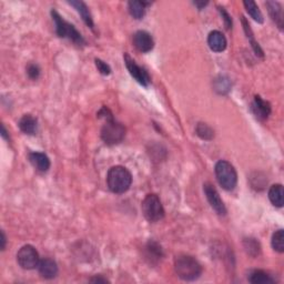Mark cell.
Returning a JSON list of instances; mask_svg holds the SVG:
<instances>
[{
	"mask_svg": "<svg viewBox=\"0 0 284 284\" xmlns=\"http://www.w3.org/2000/svg\"><path fill=\"white\" fill-rule=\"evenodd\" d=\"M265 6L268 8L269 15L272 20L277 24L280 29H283V9L282 6L277 1H266Z\"/></svg>",
	"mask_w": 284,
	"mask_h": 284,
	"instance_id": "9a60e30c",
	"label": "cell"
},
{
	"mask_svg": "<svg viewBox=\"0 0 284 284\" xmlns=\"http://www.w3.org/2000/svg\"><path fill=\"white\" fill-rule=\"evenodd\" d=\"M141 210L149 222H158L164 218V209L160 198L156 194H147L141 203Z\"/></svg>",
	"mask_w": 284,
	"mask_h": 284,
	"instance_id": "5b68a950",
	"label": "cell"
},
{
	"mask_svg": "<svg viewBox=\"0 0 284 284\" xmlns=\"http://www.w3.org/2000/svg\"><path fill=\"white\" fill-rule=\"evenodd\" d=\"M243 5L245 7V10H247L248 14L251 16V18H253V20H256L257 23L258 24H262L263 23V15H262L261 10L258 9V5L254 1H243Z\"/></svg>",
	"mask_w": 284,
	"mask_h": 284,
	"instance_id": "44dd1931",
	"label": "cell"
},
{
	"mask_svg": "<svg viewBox=\"0 0 284 284\" xmlns=\"http://www.w3.org/2000/svg\"><path fill=\"white\" fill-rule=\"evenodd\" d=\"M243 245H244L245 251H247L248 254H250V256H252V257H257L261 252L260 243H258L256 239H251V238L245 239L243 241Z\"/></svg>",
	"mask_w": 284,
	"mask_h": 284,
	"instance_id": "484cf974",
	"label": "cell"
},
{
	"mask_svg": "<svg viewBox=\"0 0 284 284\" xmlns=\"http://www.w3.org/2000/svg\"><path fill=\"white\" fill-rule=\"evenodd\" d=\"M149 5V2L145 1H129L128 9L130 15L132 16L134 19H142L146 15V8Z\"/></svg>",
	"mask_w": 284,
	"mask_h": 284,
	"instance_id": "ffe728a7",
	"label": "cell"
},
{
	"mask_svg": "<svg viewBox=\"0 0 284 284\" xmlns=\"http://www.w3.org/2000/svg\"><path fill=\"white\" fill-rule=\"evenodd\" d=\"M218 9L220 11V14H221L222 18L224 20V25H226V28L227 29H230L232 28V19H231V16L228 14V11L224 9L223 7H218Z\"/></svg>",
	"mask_w": 284,
	"mask_h": 284,
	"instance_id": "f546056e",
	"label": "cell"
},
{
	"mask_svg": "<svg viewBox=\"0 0 284 284\" xmlns=\"http://www.w3.org/2000/svg\"><path fill=\"white\" fill-rule=\"evenodd\" d=\"M68 3H69L70 6H73L75 9L79 12V15L81 16L82 20L84 21V24H86L88 27L93 28L92 16L86 3H84L83 1H69Z\"/></svg>",
	"mask_w": 284,
	"mask_h": 284,
	"instance_id": "e0dca14e",
	"label": "cell"
},
{
	"mask_svg": "<svg viewBox=\"0 0 284 284\" xmlns=\"http://www.w3.org/2000/svg\"><path fill=\"white\" fill-rule=\"evenodd\" d=\"M18 126L24 133L35 134L38 128L37 118L31 116V114H25V116L19 120Z\"/></svg>",
	"mask_w": 284,
	"mask_h": 284,
	"instance_id": "2e32d148",
	"label": "cell"
},
{
	"mask_svg": "<svg viewBox=\"0 0 284 284\" xmlns=\"http://www.w3.org/2000/svg\"><path fill=\"white\" fill-rule=\"evenodd\" d=\"M6 243H7V240H6V235H5V232L1 231V250L3 251L6 248Z\"/></svg>",
	"mask_w": 284,
	"mask_h": 284,
	"instance_id": "d6a6232c",
	"label": "cell"
},
{
	"mask_svg": "<svg viewBox=\"0 0 284 284\" xmlns=\"http://www.w3.org/2000/svg\"><path fill=\"white\" fill-rule=\"evenodd\" d=\"M27 74H28V77L32 79V80H36L39 78V75H40V69L39 67L35 63H30V65H28L27 67Z\"/></svg>",
	"mask_w": 284,
	"mask_h": 284,
	"instance_id": "f1b7e54d",
	"label": "cell"
},
{
	"mask_svg": "<svg viewBox=\"0 0 284 284\" xmlns=\"http://www.w3.org/2000/svg\"><path fill=\"white\" fill-rule=\"evenodd\" d=\"M193 3L199 8V9L201 10V9H203V8H205L209 2H207V1H194Z\"/></svg>",
	"mask_w": 284,
	"mask_h": 284,
	"instance_id": "1f68e13d",
	"label": "cell"
},
{
	"mask_svg": "<svg viewBox=\"0 0 284 284\" xmlns=\"http://www.w3.org/2000/svg\"><path fill=\"white\" fill-rule=\"evenodd\" d=\"M196 132L202 140H207V141H210V140L214 138L213 129H212L210 126H207V124H203V122H199V124L197 125Z\"/></svg>",
	"mask_w": 284,
	"mask_h": 284,
	"instance_id": "cb8c5ba5",
	"label": "cell"
},
{
	"mask_svg": "<svg viewBox=\"0 0 284 284\" xmlns=\"http://www.w3.org/2000/svg\"><path fill=\"white\" fill-rule=\"evenodd\" d=\"M52 16L54 25H56V32L59 37L68 38L69 40L75 42L76 45H86V41H84L81 33L76 29L74 25L67 23L56 10H52Z\"/></svg>",
	"mask_w": 284,
	"mask_h": 284,
	"instance_id": "277c9868",
	"label": "cell"
},
{
	"mask_svg": "<svg viewBox=\"0 0 284 284\" xmlns=\"http://www.w3.org/2000/svg\"><path fill=\"white\" fill-rule=\"evenodd\" d=\"M104 126L101 129V139L109 146L117 145L121 142L126 135V128L119 122L114 121L113 117L110 116L105 119Z\"/></svg>",
	"mask_w": 284,
	"mask_h": 284,
	"instance_id": "8992f818",
	"label": "cell"
},
{
	"mask_svg": "<svg viewBox=\"0 0 284 284\" xmlns=\"http://www.w3.org/2000/svg\"><path fill=\"white\" fill-rule=\"evenodd\" d=\"M124 59H125L127 69H128L129 74L132 76V78H134L135 81L141 84V86L143 87L149 86L151 82V78L145 68L137 65V62H135L128 53H125Z\"/></svg>",
	"mask_w": 284,
	"mask_h": 284,
	"instance_id": "ba28073f",
	"label": "cell"
},
{
	"mask_svg": "<svg viewBox=\"0 0 284 284\" xmlns=\"http://www.w3.org/2000/svg\"><path fill=\"white\" fill-rule=\"evenodd\" d=\"M1 135L3 139H8V134H7V130L5 128V126L1 125Z\"/></svg>",
	"mask_w": 284,
	"mask_h": 284,
	"instance_id": "836d02e7",
	"label": "cell"
},
{
	"mask_svg": "<svg viewBox=\"0 0 284 284\" xmlns=\"http://www.w3.org/2000/svg\"><path fill=\"white\" fill-rule=\"evenodd\" d=\"M147 250V257L150 258L151 261H159L161 258L163 257L162 248L160 245L155 242V241H150L146 247Z\"/></svg>",
	"mask_w": 284,
	"mask_h": 284,
	"instance_id": "7402d4cb",
	"label": "cell"
},
{
	"mask_svg": "<svg viewBox=\"0 0 284 284\" xmlns=\"http://www.w3.org/2000/svg\"><path fill=\"white\" fill-rule=\"evenodd\" d=\"M89 281H90V282H96V283H97V282H98V283H99V282H101V283H107V282H109L107 279H103V278H98V277H96V278H92V279L89 280Z\"/></svg>",
	"mask_w": 284,
	"mask_h": 284,
	"instance_id": "4dcf8cb0",
	"label": "cell"
},
{
	"mask_svg": "<svg viewBox=\"0 0 284 284\" xmlns=\"http://www.w3.org/2000/svg\"><path fill=\"white\" fill-rule=\"evenodd\" d=\"M269 199L271 203L277 207H282L284 202V192L282 184H273L269 190Z\"/></svg>",
	"mask_w": 284,
	"mask_h": 284,
	"instance_id": "ac0fdd59",
	"label": "cell"
},
{
	"mask_svg": "<svg viewBox=\"0 0 284 284\" xmlns=\"http://www.w3.org/2000/svg\"><path fill=\"white\" fill-rule=\"evenodd\" d=\"M242 24H243V28H244V31L245 33H247V37L250 39V41H251V46H252V48L254 50V52H256L258 56H260V57H263V52H262V49H261V47L258 46V42L254 40V37H253V32L251 30V28H250V25L249 23L247 21V19L244 18V17H242Z\"/></svg>",
	"mask_w": 284,
	"mask_h": 284,
	"instance_id": "603a6c76",
	"label": "cell"
},
{
	"mask_svg": "<svg viewBox=\"0 0 284 284\" xmlns=\"http://www.w3.org/2000/svg\"><path fill=\"white\" fill-rule=\"evenodd\" d=\"M249 282L252 284H273L275 280L264 271L256 270L249 275Z\"/></svg>",
	"mask_w": 284,
	"mask_h": 284,
	"instance_id": "d6986e66",
	"label": "cell"
},
{
	"mask_svg": "<svg viewBox=\"0 0 284 284\" xmlns=\"http://www.w3.org/2000/svg\"><path fill=\"white\" fill-rule=\"evenodd\" d=\"M17 262L25 270H33L40 262L39 254L32 245H24L17 253Z\"/></svg>",
	"mask_w": 284,
	"mask_h": 284,
	"instance_id": "52a82bcc",
	"label": "cell"
},
{
	"mask_svg": "<svg viewBox=\"0 0 284 284\" xmlns=\"http://www.w3.org/2000/svg\"><path fill=\"white\" fill-rule=\"evenodd\" d=\"M215 177L219 184L227 191H231L238 183V175L233 165L226 160H220L214 167Z\"/></svg>",
	"mask_w": 284,
	"mask_h": 284,
	"instance_id": "3957f363",
	"label": "cell"
},
{
	"mask_svg": "<svg viewBox=\"0 0 284 284\" xmlns=\"http://www.w3.org/2000/svg\"><path fill=\"white\" fill-rule=\"evenodd\" d=\"M271 243H272V248L275 251L279 253L284 252V231L282 229L275 231L272 235V240H271Z\"/></svg>",
	"mask_w": 284,
	"mask_h": 284,
	"instance_id": "d4e9b609",
	"label": "cell"
},
{
	"mask_svg": "<svg viewBox=\"0 0 284 284\" xmlns=\"http://www.w3.org/2000/svg\"><path fill=\"white\" fill-rule=\"evenodd\" d=\"M29 161L40 172L48 171L50 168V160L48 155L42 154V152H31L29 155Z\"/></svg>",
	"mask_w": 284,
	"mask_h": 284,
	"instance_id": "5bb4252c",
	"label": "cell"
},
{
	"mask_svg": "<svg viewBox=\"0 0 284 284\" xmlns=\"http://www.w3.org/2000/svg\"><path fill=\"white\" fill-rule=\"evenodd\" d=\"M107 183L110 191L121 194L128 191L132 183V176L128 169L122 165H116L108 171Z\"/></svg>",
	"mask_w": 284,
	"mask_h": 284,
	"instance_id": "6da1fadb",
	"label": "cell"
},
{
	"mask_svg": "<svg viewBox=\"0 0 284 284\" xmlns=\"http://www.w3.org/2000/svg\"><path fill=\"white\" fill-rule=\"evenodd\" d=\"M175 270L178 277L183 281H194L200 278L202 273L200 263L193 257L185 256V254L176 258Z\"/></svg>",
	"mask_w": 284,
	"mask_h": 284,
	"instance_id": "7a4b0ae2",
	"label": "cell"
},
{
	"mask_svg": "<svg viewBox=\"0 0 284 284\" xmlns=\"http://www.w3.org/2000/svg\"><path fill=\"white\" fill-rule=\"evenodd\" d=\"M95 63H96V67L97 69H98L99 73L103 76H108L111 74V68L109 67V65H107L104 61L101 60V59H95Z\"/></svg>",
	"mask_w": 284,
	"mask_h": 284,
	"instance_id": "83f0119b",
	"label": "cell"
},
{
	"mask_svg": "<svg viewBox=\"0 0 284 284\" xmlns=\"http://www.w3.org/2000/svg\"><path fill=\"white\" fill-rule=\"evenodd\" d=\"M38 271H39L40 275L44 279L52 280L57 277L58 265L52 258H46L40 260L39 264H38Z\"/></svg>",
	"mask_w": 284,
	"mask_h": 284,
	"instance_id": "4fadbf2b",
	"label": "cell"
},
{
	"mask_svg": "<svg viewBox=\"0 0 284 284\" xmlns=\"http://www.w3.org/2000/svg\"><path fill=\"white\" fill-rule=\"evenodd\" d=\"M203 191H205L207 202H209L210 206L213 207V210L217 212L219 215H226L227 207L224 206V203L221 197H220L219 192L217 191V189L210 183H206L203 185Z\"/></svg>",
	"mask_w": 284,
	"mask_h": 284,
	"instance_id": "9c48e42d",
	"label": "cell"
},
{
	"mask_svg": "<svg viewBox=\"0 0 284 284\" xmlns=\"http://www.w3.org/2000/svg\"><path fill=\"white\" fill-rule=\"evenodd\" d=\"M251 110L258 120H265L270 116L272 108H271V104L268 101L262 99L260 96H256L251 104Z\"/></svg>",
	"mask_w": 284,
	"mask_h": 284,
	"instance_id": "8fae6325",
	"label": "cell"
},
{
	"mask_svg": "<svg viewBox=\"0 0 284 284\" xmlns=\"http://www.w3.org/2000/svg\"><path fill=\"white\" fill-rule=\"evenodd\" d=\"M207 45H209L212 52H222L227 48L228 41L226 36H224L221 31L213 30L207 36Z\"/></svg>",
	"mask_w": 284,
	"mask_h": 284,
	"instance_id": "7c38bea8",
	"label": "cell"
},
{
	"mask_svg": "<svg viewBox=\"0 0 284 284\" xmlns=\"http://www.w3.org/2000/svg\"><path fill=\"white\" fill-rule=\"evenodd\" d=\"M133 45L140 52H149L154 49L155 41L149 32L145 30H139L133 36Z\"/></svg>",
	"mask_w": 284,
	"mask_h": 284,
	"instance_id": "30bf717a",
	"label": "cell"
},
{
	"mask_svg": "<svg viewBox=\"0 0 284 284\" xmlns=\"http://www.w3.org/2000/svg\"><path fill=\"white\" fill-rule=\"evenodd\" d=\"M214 88H215V91L219 92V93H227L230 91L231 89V82L230 80L226 77H220L217 80H215V83H214Z\"/></svg>",
	"mask_w": 284,
	"mask_h": 284,
	"instance_id": "4316f807",
	"label": "cell"
}]
</instances>
